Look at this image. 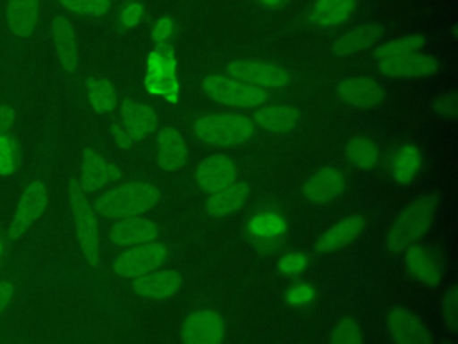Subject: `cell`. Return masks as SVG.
<instances>
[{
    "mask_svg": "<svg viewBox=\"0 0 458 344\" xmlns=\"http://www.w3.org/2000/svg\"><path fill=\"white\" fill-rule=\"evenodd\" d=\"M168 258L166 247L157 242H147L140 245L127 247L122 254H118L113 262V272L122 278H138L147 272L159 269Z\"/></svg>",
    "mask_w": 458,
    "mask_h": 344,
    "instance_id": "obj_7",
    "label": "cell"
},
{
    "mask_svg": "<svg viewBox=\"0 0 458 344\" xmlns=\"http://www.w3.org/2000/svg\"><path fill=\"white\" fill-rule=\"evenodd\" d=\"M404 251H406V258H404L406 269L415 280H419L420 283H426L429 287L440 283V278H442L440 265H438L437 258L431 254V251H428L426 247H422L419 244H413V245L406 247Z\"/></svg>",
    "mask_w": 458,
    "mask_h": 344,
    "instance_id": "obj_25",
    "label": "cell"
},
{
    "mask_svg": "<svg viewBox=\"0 0 458 344\" xmlns=\"http://www.w3.org/2000/svg\"><path fill=\"white\" fill-rule=\"evenodd\" d=\"M304 287H306V285H295V288L288 294L290 303H293V305H301V303H308V301H310V297H311V296H308V294L304 296V294H302Z\"/></svg>",
    "mask_w": 458,
    "mask_h": 344,
    "instance_id": "obj_43",
    "label": "cell"
},
{
    "mask_svg": "<svg viewBox=\"0 0 458 344\" xmlns=\"http://www.w3.org/2000/svg\"><path fill=\"white\" fill-rule=\"evenodd\" d=\"M329 344H363L360 324L352 317H342L331 331Z\"/></svg>",
    "mask_w": 458,
    "mask_h": 344,
    "instance_id": "obj_33",
    "label": "cell"
},
{
    "mask_svg": "<svg viewBox=\"0 0 458 344\" xmlns=\"http://www.w3.org/2000/svg\"><path fill=\"white\" fill-rule=\"evenodd\" d=\"M202 90L215 102L229 108H238V109L259 108L267 100L265 90L247 84L243 81H238L231 75H220V73L206 75L202 81Z\"/></svg>",
    "mask_w": 458,
    "mask_h": 344,
    "instance_id": "obj_5",
    "label": "cell"
},
{
    "mask_svg": "<svg viewBox=\"0 0 458 344\" xmlns=\"http://www.w3.org/2000/svg\"><path fill=\"white\" fill-rule=\"evenodd\" d=\"M195 136L216 147H231L252 138L254 124L243 115L231 113H204L193 120Z\"/></svg>",
    "mask_w": 458,
    "mask_h": 344,
    "instance_id": "obj_3",
    "label": "cell"
},
{
    "mask_svg": "<svg viewBox=\"0 0 458 344\" xmlns=\"http://www.w3.org/2000/svg\"><path fill=\"white\" fill-rule=\"evenodd\" d=\"M14 299V283L11 280H0V314Z\"/></svg>",
    "mask_w": 458,
    "mask_h": 344,
    "instance_id": "obj_39",
    "label": "cell"
},
{
    "mask_svg": "<svg viewBox=\"0 0 458 344\" xmlns=\"http://www.w3.org/2000/svg\"><path fill=\"white\" fill-rule=\"evenodd\" d=\"M367 222L361 215H349L342 220H338L336 224H333L331 228H327L315 242V249L318 253H333L338 251L345 245H349L352 240H356L363 229H365Z\"/></svg>",
    "mask_w": 458,
    "mask_h": 344,
    "instance_id": "obj_19",
    "label": "cell"
},
{
    "mask_svg": "<svg viewBox=\"0 0 458 344\" xmlns=\"http://www.w3.org/2000/svg\"><path fill=\"white\" fill-rule=\"evenodd\" d=\"M68 199H70V210H72V219L75 226V236L82 251V256L89 265H97L100 247H98V229H97L95 210L91 202L86 199V192L81 188L77 179H72L68 185Z\"/></svg>",
    "mask_w": 458,
    "mask_h": 344,
    "instance_id": "obj_4",
    "label": "cell"
},
{
    "mask_svg": "<svg viewBox=\"0 0 458 344\" xmlns=\"http://www.w3.org/2000/svg\"><path fill=\"white\" fill-rule=\"evenodd\" d=\"M120 177V168L106 159L98 150L86 149L81 159L79 185L84 192H97Z\"/></svg>",
    "mask_w": 458,
    "mask_h": 344,
    "instance_id": "obj_12",
    "label": "cell"
},
{
    "mask_svg": "<svg viewBox=\"0 0 458 344\" xmlns=\"http://www.w3.org/2000/svg\"><path fill=\"white\" fill-rule=\"evenodd\" d=\"M308 267V256L302 254V253H288L284 254L279 263H277V271L281 274H286V276H293V274H299L302 272L304 269Z\"/></svg>",
    "mask_w": 458,
    "mask_h": 344,
    "instance_id": "obj_37",
    "label": "cell"
},
{
    "mask_svg": "<svg viewBox=\"0 0 458 344\" xmlns=\"http://www.w3.org/2000/svg\"><path fill=\"white\" fill-rule=\"evenodd\" d=\"M377 68L386 77L397 79H417L433 75L438 70V61L428 54H410L403 57L377 61Z\"/></svg>",
    "mask_w": 458,
    "mask_h": 344,
    "instance_id": "obj_17",
    "label": "cell"
},
{
    "mask_svg": "<svg viewBox=\"0 0 458 344\" xmlns=\"http://www.w3.org/2000/svg\"><path fill=\"white\" fill-rule=\"evenodd\" d=\"M48 204V190L43 179H32L25 185L14 213L11 217L9 228H7V236L9 238H20L32 224H36L41 215L45 213Z\"/></svg>",
    "mask_w": 458,
    "mask_h": 344,
    "instance_id": "obj_6",
    "label": "cell"
},
{
    "mask_svg": "<svg viewBox=\"0 0 458 344\" xmlns=\"http://www.w3.org/2000/svg\"><path fill=\"white\" fill-rule=\"evenodd\" d=\"M347 161L360 170H372L381 159L379 147L367 136H354L345 145Z\"/></svg>",
    "mask_w": 458,
    "mask_h": 344,
    "instance_id": "obj_29",
    "label": "cell"
},
{
    "mask_svg": "<svg viewBox=\"0 0 458 344\" xmlns=\"http://www.w3.org/2000/svg\"><path fill=\"white\" fill-rule=\"evenodd\" d=\"M356 9V0H315L310 7V23L318 29H329L344 23Z\"/></svg>",
    "mask_w": 458,
    "mask_h": 344,
    "instance_id": "obj_23",
    "label": "cell"
},
{
    "mask_svg": "<svg viewBox=\"0 0 458 344\" xmlns=\"http://www.w3.org/2000/svg\"><path fill=\"white\" fill-rule=\"evenodd\" d=\"M159 226L143 217H129L116 220L109 229V240L118 247H132L156 240Z\"/></svg>",
    "mask_w": 458,
    "mask_h": 344,
    "instance_id": "obj_16",
    "label": "cell"
},
{
    "mask_svg": "<svg viewBox=\"0 0 458 344\" xmlns=\"http://www.w3.org/2000/svg\"><path fill=\"white\" fill-rule=\"evenodd\" d=\"M236 179V165L225 154H211L195 168V181L200 190L211 194Z\"/></svg>",
    "mask_w": 458,
    "mask_h": 344,
    "instance_id": "obj_13",
    "label": "cell"
},
{
    "mask_svg": "<svg viewBox=\"0 0 458 344\" xmlns=\"http://www.w3.org/2000/svg\"><path fill=\"white\" fill-rule=\"evenodd\" d=\"M182 278L174 269H156L132 280V290L145 299L161 301L172 297L181 288Z\"/></svg>",
    "mask_w": 458,
    "mask_h": 344,
    "instance_id": "obj_14",
    "label": "cell"
},
{
    "mask_svg": "<svg viewBox=\"0 0 458 344\" xmlns=\"http://www.w3.org/2000/svg\"><path fill=\"white\" fill-rule=\"evenodd\" d=\"M156 159L157 167L165 172H175L184 165L186 143L175 127H165L159 131L156 142Z\"/></svg>",
    "mask_w": 458,
    "mask_h": 344,
    "instance_id": "obj_21",
    "label": "cell"
},
{
    "mask_svg": "<svg viewBox=\"0 0 458 344\" xmlns=\"http://www.w3.org/2000/svg\"><path fill=\"white\" fill-rule=\"evenodd\" d=\"M14 118H16L14 109L9 104H0V134L9 133V129L14 124Z\"/></svg>",
    "mask_w": 458,
    "mask_h": 344,
    "instance_id": "obj_40",
    "label": "cell"
},
{
    "mask_svg": "<svg viewBox=\"0 0 458 344\" xmlns=\"http://www.w3.org/2000/svg\"><path fill=\"white\" fill-rule=\"evenodd\" d=\"M59 4L81 16H102L111 7V0H59Z\"/></svg>",
    "mask_w": 458,
    "mask_h": 344,
    "instance_id": "obj_34",
    "label": "cell"
},
{
    "mask_svg": "<svg viewBox=\"0 0 458 344\" xmlns=\"http://www.w3.org/2000/svg\"><path fill=\"white\" fill-rule=\"evenodd\" d=\"M451 34H453V39H456V23L451 27Z\"/></svg>",
    "mask_w": 458,
    "mask_h": 344,
    "instance_id": "obj_45",
    "label": "cell"
},
{
    "mask_svg": "<svg viewBox=\"0 0 458 344\" xmlns=\"http://www.w3.org/2000/svg\"><path fill=\"white\" fill-rule=\"evenodd\" d=\"M0 253H2V242H0Z\"/></svg>",
    "mask_w": 458,
    "mask_h": 344,
    "instance_id": "obj_46",
    "label": "cell"
},
{
    "mask_svg": "<svg viewBox=\"0 0 458 344\" xmlns=\"http://www.w3.org/2000/svg\"><path fill=\"white\" fill-rule=\"evenodd\" d=\"M440 310H442L444 324L451 331H456L458 330V288H456V285H453L445 290V294L442 297Z\"/></svg>",
    "mask_w": 458,
    "mask_h": 344,
    "instance_id": "obj_35",
    "label": "cell"
},
{
    "mask_svg": "<svg viewBox=\"0 0 458 344\" xmlns=\"http://www.w3.org/2000/svg\"><path fill=\"white\" fill-rule=\"evenodd\" d=\"M386 324L394 344H433L428 326L404 306H394L386 314Z\"/></svg>",
    "mask_w": 458,
    "mask_h": 344,
    "instance_id": "obj_11",
    "label": "cell"
},
{
    "mask_svg": "<svg viewBox=\"0 0 458 344\" xmlns=\"http://www.w3.org/2000/svg\"><path fill=\"white\" fill-rule=\"evenodd\" d=\"M39 16V0H7L5 22L16 38H29Z\"/></svg>",
    "mask_w": 458,
    "mask_h": 344,
    "instance_id": "obj_22",
    "label": "cell"
},
{
    "mask_svg": "<svg viewBox=\"0 0 458 344\" xmlns=\"http://www.w3.org/2000/svg\"><path fill=\"white\" fill-rule=\"evenodd\" d=\"M225 72L231 77L243 81L247 84L258 86L261 90L265 88L279 90L288 86L292 81L286 68L272 63H263V61H245V59L233 61L225 66Z\"/></svg>",
    "mask_w": 458,
    "mask_h": 344,
    "instance_id": "obj_8",
    "label": "cell"
},
{
    "mask_svg": "<svg viewBox=\"0 0 458 344\" xmlns=\"http://www.w3.org/2000/svg\"><path fill=\"white\" fill-rule=\"evenodd\" d=\"M383 32H385L383 27L377 25V23L360 25V27L342 34L340 38H336L335 43H333V52L336 56L358 54V52L372 47L376 41H379Z\"/></svg>",
    "mask_w": 458,
    "mask_h": 344,
    "instance_id": "obj_27",
    "label": "cell"
},
{
    "mask_svg": "<svg viewBox=\"0 0 458 344\" xmlns=\"http://www.w3.org/2000/svg\"><path fill=\"white\" fill-rule=\"evenodd\" d=\"M20 165V145L9 133L0 134V176H11Z\"/></svg>",
    "mask_w": 458,
    "mask_h": 344,
    "instance_id": "obj_32",
    "label": "cell"
},
{
    "mask_svg": "<svg viewBox=\"0 0 458 344\" xmlns=\"http://www.w3.org/2000/svg\"><path fill=\"white\" fill-rule=\"evenodd\" d=\"M258 2L263 4L265 7H272L274 9V7H281L286 0H258Z\"/></svg>",
    "mask_w": 458,
    "mask_h": 344,
    "instance_id": "obj_44",
    "label": "cell"
},
{
    "mask_svg": "<svg viewBox=\"0 0 458 344\" xmlns=\"http://www.w3.org/2000/svg\"><path fill=\"white\" fill-rule=\"evenodd\" d=\"M120 125L125 129V133L132 138L134 143L147 138L157 125L156 111L138 100H125L122 106V122Z\"/></svg>",
    "mask_w": 458,
    "mask_h": 344,
    "instance_id": "obj_20",
    "label": "cell"
},
{
    "mask_svg": "<svg viewBox=\"0 0 458 344\" xmlns=\"http://www.w3.org/2000/svg\"><path fill=\"white\" fill-rule=\"evenodd\" d=\"M141 14H143V5H141L140 2H131V4H127V5L123 7V11H122V16H120L122 25L127 27V29L138 25V22L141 20Z\"/></svg>",
    "mask_w": 458,
    "mask_h": 344,
    "instance_id": "obj_38",
    "label": "cell"
},
{
    "mask_svg": "<svg viewBox=\"0 0 458 344\" xmlns=\"http://www.w3.org/2000/svg\"><path fill=\"white\" fill-rule=\"evenodd\" d=\"M433 109L438 116L447 118V120H454L458 116V95L454 90H449L442 95H438L433 102Z\"/></svg>",
    "mask_w": 458,
    "mask_h": 344,
    "instance_id": "obj_36",
    "label": "cell"
},
{
    "mask_svg": "<svg viewBox=\"0 0 458 344\" xmlns=\"http://www.w3.org/2000/svg\"><path fill=\"white\" fill-rule=\"evenodd\" d=\"M172 34V20L170 18H161L156 27H154V32H152V38L156 41H165L168 36Z\"/></svg>",
    "mask_w": 458,
    "mask_h": 344,
    "instance_id": "obj_41",
    "label": "cell"
},
{
    "mask_svg": "<svg viewBox=\"0 0 458 344\" xmlns=\"http://www.w3.org/2000/svg\"><path fill=\"white\" fill-rule=\"evenodd\" d=\"M347 186V176L338 167H322L313 172L304 186L302 195L311 204H327L340 197Z\"/></svg>",
    "mask_w": 458,
    "mask_h": 344,
    "instance_id": "obj_10",
    "label": "cell"
},
{
    "mask_svg": "<svg viewBox=\"0 0 458 344\" xmlns=\"http://www.w3.org/2000/svg\"><path fill=\"white\" fill-rule=\"evenodd\" d=\"M422 167V154L413 143L401 145L390 163V174L397 185H408Z\"/></svg>",
    "mask_w": 458,
    "mask_h": 344,
    "instance_id": "obj_28",
    "label": "cell"
},
{
    "mask_svg": "<svg viewBox=\"0 0 458 344\" xmlns=\"http://www.w3.org/2000/svg\"><path fill=\"white\" fill-rule=\"evenodd\" d=\"M247 194H249L247 185L243 181L234 179L229 185H225L224 188L209 194L208 202H206V210H208V213H211L215 217L231 215L245 204Z\"/></svg>",
    "mask_w": 458,
    "mask_h": 344,
    "instance_id": "obj_26",
    "label": "cell"
},
{
    "mask_svg": "<svg viewBox=\"0 0 458 344\" xmlns=\"http://www.w3.org/2000/svg\"><path fill=\"white\" fill-rule=\"evenodd\" d=\"M438 208V195L426 194L411 201L392 222L385 244L388 251L401 253L406 247L417 244L429 229Z\"/></svg>",
    "mask_w": 458,
    "mask_h": 344,
    "instance_id": "obj_2",
    "label": "cell"
},
{
    "mask_svg": "<svg viewBox=\"0 0 458 344\" xmlns=\"http://www.w3.org/2000/svg\"><path fill=\"white\" fill-rule=\"evenodd\" d=\"M426 39L420 34H408L392 41H386L383 45H379L374 50V57L377 61H385V59H394V57H403V56H410V54H417L422 47H424Z\"/></svg>",
    "mask_w": 458,
    "mask_h": 344,
    "instance_id": "obj_31",
    "label": "cell"
},
{
    "mask_svg": "<svg viewBox=\"0 0 458 344\" xmlns=\"http://www.w3.org/2000/svg\"><path fill=\"white\" fill-rule=\"evenodd\" d=\"M181 339L182 344H222L224 321L215 310H193L182 321Z\"/></svg>",
    "mask_w": 458,
    "mask_h": 344,
    "instance_id": "obj_9",
    "label": "cell"
},
{
    "mask_svg": "<svg viewBox=\"0 0 458 344\" xmlns=\"http://www.w3.org/2000/svg\"><path fill=\"white\" fill-rule=\"evenodd\" d=\"M449 344H454V342H449Z\"/></svg>",
    "mask_w": 458,
    "mask_h": 344,
    "instance_id": "obj_47",
    "label": "cell"
},
{
    "mask_svg": "<svg viewBox=\"0 0 458 344\" xmlns=\"http://www.w3.org/2000/svg\"><path fill=\"white\" fill-rule=\"evenodd\" d=\"M50 34L61 68L68 73H75L79 66V45L73 25L68 18L55 16L50 25Z\"/></svg>",
    "mask_w": 458,
    "mask_h": 344,
    "instance_id": "obj_18",
    "label": "cell"
},
{
    "mask_svg": "<svg viewBox=\"0 0 458 344\" xmlns=\"http://www.w3.org/2000/svg\"><path fill=\"white\" fill-rule=\"evenodd\" d=\"M111 133H113V138H114V142L118 143V147H122V149H129V147H132V145H134L132 138L125 133V129L120 125V122H118V124H114V125L111 127Z\"/></svg>",
    "mask_w": 458,
    "mask_h": 344,
    "instance_id": "obj_42",
    "label": "cell"
},
{
    "mask_svg": "<svg viewBox=\"0 0 458 344\" xmlns=\"http://www.w3.org/2000/svg\"><path fill=\"white\" fill-rule=\"evenodd\" d=\"M336 95L352 108H372L385 99L381 84L369 77H345L336 84Z\"/></svg>",
    "mask_w": 458,
    "mask_h": 344,
    "instance_id": "obj_15",
    "label": "cell"
},
{
    "mask_svg": "<svg viewBox=\"0 0 458 344\" xmlns=\"http://www.w3.org/2000/svg\"><path fill=\"white\" fill-rule=\"evenodd\" d=\"M86 95L91 108L100 115L111 113L116 108V91L107 79L89 77L86 81Z\"/></svg>",
    "mask_w": 458,
    "mask_h": 344,
    "instance_id": "obj_30",
    "label": "cell"
},
{
    "mask_svg": "<svg viewBox=\"0 0 458 344\" xmlns=\"http://www.w3.org/2000/svg\"><path fill=\"white\" fill-rule=\"evenodd\" d=\"M252 124L267 133H290L299 124V111L284 104L258 108V111L252 116Z\"/></svg>",
    "mask_w": 458,
    "mask_h": 344,
    "instance_id": "obj_24",
    "label": "cell"
},
{
    "mask_svg": "<svg viewBox=\"0 0 458 344\" xmlns=\"http://www.w3.org/2000/svg\"><path fill=\"white\" fill-rule=\"evenodd\" d=\"M159 188L148 181H129L118 186H113L93 201L95 213L120 220L129 217H138L150 208H154L159 201Z\"/></svg>",
    "mask_w": 458,
    "mask_h": 344,
    "instance_id": "obj_1",
    "label": "cell"
}]
</instances>
